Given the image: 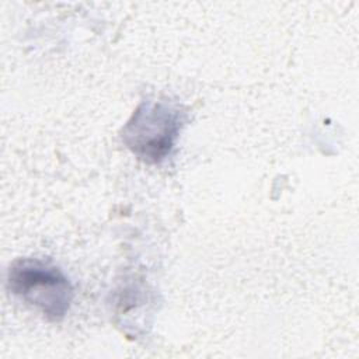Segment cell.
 <instances>
[{
    "label": "cell",
    "instance_id": "7a4b0ae2",
    "mask_svg": "<svg viewBox=\"0 0 359 359\" xmlns=\"http://www.w3.org/2000/svg\"><path fill=\"white\" fill-rule=\"evenodd\" d=\"M7 287L49 320L66 316L73 300V287L63 272L38 258H21L13 262L7 273Z\"/></svg>",
    "mask_w": 359,
    "mask_h": 359
},
{
    "label": "cell",
    "instance_id": "6da1fadb",
    "mask_svg": "<svg viewBox=\"0 0 359 359\" xmlns=\"http://www.w3.org/2000/svg\"><path fill=\"white\" fill-rule=\"evenodd\" d=\"M185 112L167 101H143L122 129L126 147L142 161L161 163L174 149Z\"/></svg>",
    "mask_w": 359,
    "mask_h": 359
}]
</instances>
